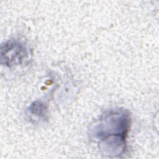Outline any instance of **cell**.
I'll use <instances>...</instances> for the list:
<instances>
[{
  "label": "cell",
  "instance_id": "cell-1",
  "mask_svg": "<svg viewBox=\"0 0 159 159\" xmlns=\"http://www.w3.org/2000/svg\"><path fill=\"white\" fill-rule=\"evenodd\" d=\"M25 48L18 42H9L1 47V60L6 65L20 63L26 57Z\"/></svg>",
  "mask_w": 159,
  "mask_h": 159
}]
</instances>
